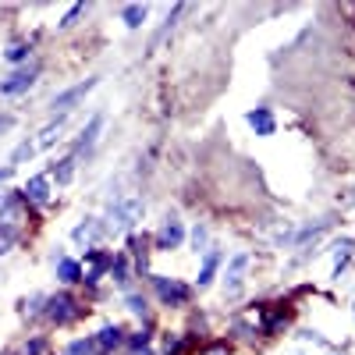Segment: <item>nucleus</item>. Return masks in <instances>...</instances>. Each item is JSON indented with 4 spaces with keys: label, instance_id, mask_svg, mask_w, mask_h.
<instances>
[{
    "label": "nucleus",
    "instance_id": "1",
    "mask_svg": "<svg viewBox=\"0 0 355 355\" xmlns=\"http://www.w3.org/2000/svg\"><path fill=\"white\" fill-rule=\"evenodd\" d=\"M142 214H146V206H142V199L139 196H125V199H117L114 206H110V214H107V231H125V227H135L139 220H142Z\"/></svg>",
    "mask_w": 355,
    "mask_h": 355
},
{
    "label": "nucleus",
    "instance_id": "2",
    "mask_svg": "<svg viewBox=\"0 0 355 355\" xmlns=\"http://www.w3.org/2000/svg\"><path fill=\"white\" fill-rule=\"evenodd\" d=\"M96 82H100V78H85V82H78V85L64 89V93H57V96H53V103H50V107H53V117H68V114H71V110H75V107H78V103H82L89 93H93V89H96Z\"/></svg>",
    "mask_w": 355,
    "mask_h": 355
},
{
    "label": "nucleus",
    "instance_id": "3",
    "mask_svg": "<svg viewBox=\"0 0 355 355\" xmlns=\"http://www.w3.org/2000/svg\"><path fill=\"white\" fill-rule=\"evenodd\" d=\"M153 281V291H157V299L164 306H189L192 302V288L182 284V281H174V277H150Z\"/></svg>",
    "mask_w": 355,
    "mask_h": 355
},
{
    "label": "nucleus",
    "instance_id": "4",
    "mask_svg": "<svg viewBox=\"0 0 355 355\" xmlns=\"http://www.w3.org/2000/svg\"><path fill=\"white\" fill-rule=\"evenodd\" d=\"M46 316L61 327V323H71V320L82 316V306L71 299L68 291H61V295H50V299H46Z\"/></svg>",
    "mask_w": 355,
    "mask_h": 355
},
{
    "label": "nucleus",
    "instance_id": "5",
    "mask_svg": "<svg viewBox=\"0 0 355 355\" xmlns=\"http://www.w3.org/2000/svg\"><path fill=\"white\" fill-rule=\"evenodd\" d=\"M36 75H40L36 64H33V68H21V71H15L11 78L0 82V93H4V96H21V93H28V89H33Z\"/></svg>",
    "mask_w": 355,
    "mask_h": 355
},
{
    "label": "nucleus",
    "instance_id": "6",
    "mask_svg": "<svg viewBox=\"0 0 355 355\" xmlns=\"http://www.w3.org/2000/svg\"><path fill=\"white\" fill-rule=\"evenodd\" d=\"M245 121H249V128H252L256 135H263V139H270V135L277 132V121H274V110H270V107H256V110H249V114H245Z\"/></svg>",
    "mask_w": 355,
    "mask_h": 355
},
{
    "label": "nucleus",
    "instance_id": "7",
    "mask_svg": "<svg viewBox=\"0 0 355 355\" xmlns=\"http://www.w3.org/2000/svg\"><path fill=\"white\" fill-rule=\"evenodd\" d=\"M21 196H25L28 202H36V206L50 202V174H33V178L25 182Z\"/></svg>",
    "mask_w": 355,
    "mask_h": 355
},
{
    "label": "nucleus",
    "instance_id": "8",
    "mask_svg": "<svg viewBox=\"0 0 355 355\" xmlns=\"http://www.w3.org/2000/svg\"><path fill=\"white\" fill-rule=\"evenodd\" d=\"M185 242V227L178 224V220H167L160 231H157V249L160 252H171V249H178Z\"/></svg>",
    "mask_w": 355,
    "mask_h": 355
},
{
    "label": "nucleus",
    "instance_id": "9",
    "mask_svg": "<svg viewBox=\"0 0 355 355\" xmlns=\"http://www.w3.org/2000/svg\"><path fill=\"white\" fill-rule=\"evenodd\" d=\"M100 132H103V114H93V117H89V125L82 128L78 142H75V157L93 150V146H96V139H100Z\"/></svg>",
    "mask_w": 355,
    "mask_h": 355
},
{
    "label": "nucleus",
    "instance_id": "10",
    "mask_svg": "<svg viewBox=\"0 0 355 355\" xmlns=\"http://www.w3.org/2000/svg\"><path fill=\"white\" fill-rule=\"evenodd\" d=\"M85 259H89V274H85V284H96L107 270H110V263H114V256L110 252H103V249H93V252H85Z\"/></svg>",
    "mask_w": 355,
    "mask_h": 355
},
{
    "label": "nucleus",
    "instance_id": "11",
    "mask_svg": "<svg viewBox=\"0 0 355 355\" xmlns=\"http://www.w3.org/2000/svg\"><path fill=\"white\" fill-rule=\"evenodd\" d=\"M245 266H249V252L231 256V263H227V274H224V288H227V291H239V284H242V274H245Z\"/></svg>",
    "mask_w": 355,
    "mask_h": 355
},
{
    "label": "nucleus",
    "instance_id": "12",
    "mask_svg": "<svg viewBox=\"0 0 355 355\" xmlns=\"http://www.w3.org/2000/svg\"><path fill=\"white\" fill-rule=\"evenodd\" d=\"M217 270H220V252H217V249H210V252L202 256V266H199L196 284H199V288H210V284H214V277H217Z\"/></svg>",
    "mask_w": 355,
    "mask_h": 355
},
{
    "label": "nucleus",
    "instance_id": "13",
    "mask_svg": "<svg viewBox=\"0 0 355 355\" xmlns=\"http://www.w3.org/2000/svg\"><path fill=\"white\" fill-rule=\"evenodd\" d=\"M100 234H107V224L96 220V217H85V220L71 231V239H75V242H96Z\"/></svg>",
    "mask_w": 355,
    "mask_h": 355
},
{
    "label": "nucleus",
    "instance_id": "14",
    "mask_svg": "<svg viewBox=\"0 0 355 355\" xmlns=\"http://www.w3.org/2000/svg\"><path fill=\"white\" fill-rule=\"evenodd\" d=\"M57 281L78 284L82 281V263L78 259H68V256H57Z\"/></svg>",
    "mask_w": 355,
    "mask_h": 355
},
{
    "label": "nucleus",
    "instance_id": "15",
    "mask_svg": "<svg viewBox=\"0 0 355 355\" xmlns=\"http://www.w3.org/2000/svg\"><path fill=\"white\" fill-rule=\"evenodd\" d=\"M121 338H125V331L117 327V323H107V327H103L93 341H96V352H110V348L121 345Z\"/></svg>",
    "mask_w": 355,
    "mask_h": 355
},
{
    "label": "nucleus",
    "instance_id": "16",
    "mask_svg": "<svg viewBox=\"0 0 355 355\" xmlns=\"http://www.w3.org/2000/svg\"><path fill=\"white\" fill-rule=\"evenodd\" d=\"M75 153L71 157H64V160H53L50 164V178H57V185H68L71 182V178H75Z\"/></svg>",
    "mask_w": 355,
    "mask_h": 355
},
{
    "label": "nucleus",
    "instance_id": "17",
    "mask_svg": "<svg viewBox=\"0 0 355 355\" xmlns=\"http://www.w3.org/2000/svg\"><path fill=\"white\" fill-rule=\"evenodd\" d=\"M146 18H150V8H146V4H128V8L121 11V21H125L128 28H142Z\"/></svg>",
    "mask_w": 355,
    "mask_h": 355
},
{
    "label": "nucleus",
    "instance_id": "18",
    "mask_svg": "<svg viewBox=\"0 0 355 355\" xmlns=\"http://www.w3.org/2000/svg\"><path fill=\"white\" fill-rule=\"evenodd\" d=\"M64 121H68V117H53V121L36 135V150H46V146H53V139L57 135H61V128H64Z\"/></svg>",
    "mask_w": 355,
    "mask_h": 355
},
{
    "label": "nucleus",
    "instance_id": "19",
    "mask_svg": "<svg viewBox=\"0 0 355 355\" xmlns=\"http://www.w3.org/2000/svg\"><path fill=\"white\" fill-rule=\"evenodd\" d=\"M110 277L121 284V288H128V263H125V256H114V263H110Z\"/></svg>",
    "mask_w": 355,
    "mask_h": 355
},
{
    "label": "nucleus",
    "instance_id": "20",
    "mask_svg": "<svg viewBox=\"0 0 355 355\" xmlns=\"http://www.w3.org/2000/svg\"><path fill=\"white\" fill-rule=\"evenodd\" d=\"M93 352H96V341L93 338H78V341H71L64 348V355H93Z\"/></svg>",
    "mask_w": 355,
    "mask_h": 355
},
{
    "label": "nucleus",
    "instance_id": "21",
    "mask_svg": "<svg viewBox=\"0 0 355 355\" xmlns=\"http://www.w3.org/2000/svg\"><path fill=\"white\" fill-rule=\"evenodd\" d=\"M33 153H36V142H21L18 150L11 153V164H25V160H33Z\"/></svg>",
    "mask_w": 355,
    "mask_h": 355
},
{
    "label": "nucleus",
    "instance_id": "22",
    "mask_svg": "<svg viewBox=\"0 0 355 355\" xmlns=\"http://www.w3.org/2000/svg\"><path fill=\"white\" fill-rule=\"evenodd\" d=\"M128 309H132L135 316H146V313H150V309H146V299H142V295H128Z\"/></svg>",
    "mask_w": 355,
    "mask_h": 355
},
{
    "label": "nucleus",
    "instance_id": "23",
    "mask_svg": "<svg viewBox=\"0 0 355 355\" xmlns=\"http://www.w3.org/2000/svg\"><path fill=\"white\" fill-rule=\"evenodd\" d=\"M4 57H8V61H15V64H18V61H25V57H28V46H25V43H18V46H11V50H8Z\"/></svg>",
    "mask_w": 355,
    "mask_h": 355
},
{
    "label": "nucleus",
    "instance_id": "24",
    "mask_svg": "<svg viewBox=\"0 0 355 355\" xmlns=\"http://www.w3.org/2000/svg\"><path fill=\"white\" fill-rule=\"evenodd\" d=\"M192 245H196V252L206 245V227H199V224H196V231H192Z\"/></svg>",
    "mask_w": 355,
    "mask_h": 355
},
{
    "label": "nucleus",
    "instance_id": "25",
    "mask_svg": "<svg viewBox=\"0 0 355 355\" xmlns=\"http://www.w3.org/2000/svg\"><path fill=\"white\" fill-rule=\"evenodd\" d=\"M43 348H46V341L36 338V341H28V345H25V355H43Z\"/></svg>",
    "mask_w": 355,
    "mask_h": 355
},
{
    "label": "nucleus",
    "instance_id": "26",
    "mask_svg": "<svg viewBox=\"0 0 355 355\" xmlns=\"http://www.w3.org/2000/svg\"><path fill=\"white\" fill-rule=\"evenodd\" d=\"M82 11H85V4H75V8H71V11L64 15V21H61V28H68V25H71V21H75V18L82 15Z\"/></svg>",
    "mask_w": 355,
    "mask_h": 355
},
{
    "label": "nucleus",
    "instance_id": "27",
    "mask_svg": "<svg viewBox=\"0 0 355 355\" xmlns=\"http://www.w3.org/2000/svg\"><path fill=\"white\" fill-rule=\"evenodd\" d=\"M146 345H150V334H132V348H135V352L146 348Z\"/></svg>",
    "mask_w": 355,
    "mask_h": 355
},
{
    "label": "nucleus",
    "instance_id": "28",
    "mask_svg": "<svg viewBox=\"0 0 355 355\" xmlns=\"http://www.w3.org/2000/svg\"><path fill=\"white\" fill-rule=\"evenodd\" d=\"M15 125V117H8V114H0V132H8Z\"/></svg>",
    "mask_w": 355,
    "mask_h": 355
},
{
    "label": "nucleus",
    "instance_id": "29",
    "mask_svg": "<svg viewBox=\"0 0 355 355\" xmlns=\"http://www.w3.org/2000/svg\"><path fill=\"white\" fill-rule=\"evenodd\" d=\"M11 174H15V167H0V182H8Z\"/></svg>",
    "mask_w": 355,
    "mask_h": 355
},
{
    "label": "nucleus",
    "instance_id": "30",
    "mask_svg": "<svg viewBox=\"0 0 355 355\" xmlns=\"http://www.w3.org/2000/svg\"><path fill=\"white\" fill-rule=\"evenodd\" d=\"M206 355H227V348H224V345H217V348H210Z\"/></svg>",
    "mask_w": 355,
    "mask_h": 355
}]
</instances>
